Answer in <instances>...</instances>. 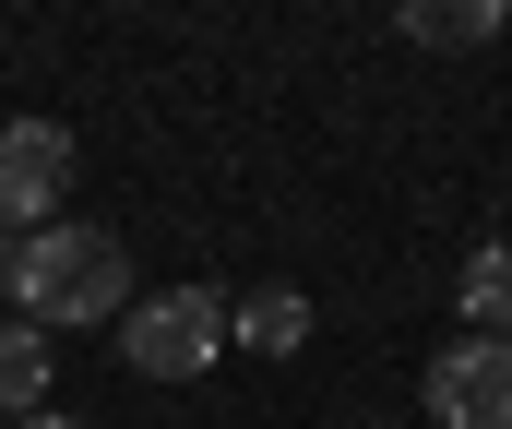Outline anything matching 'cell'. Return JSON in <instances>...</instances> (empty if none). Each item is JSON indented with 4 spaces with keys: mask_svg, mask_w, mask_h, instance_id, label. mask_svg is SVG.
<instances>
[{
    "mask_svg": "<svg viewBox=\"0 0 512 429\" xmlns=\"http://www.w3.org/2000/svg\"><path fill=\"white\" fill-rule=\"evenodd\" d=\"M405 36L417 48H489L501 36V0H405Z\"/></svg>",
    "mask_w": 512,
    "mask_h": 429,
    "instance_id": "ba28073f",
    "label": "cell"
},
{
    "mask_svg": "<svg viewBox=\"0 0 512 429\" xmlns=\"http://www.w3.org/2000/svg\"><path fill=\"white\" fill-rule=\"evenodd\" d=\"M227 346H251V358H298V346H310V298H298V286H251V298L227 310Z\"/></svg>",
    "mask_w": 512,
    "mask_h": 429,
    "instance_id": "5b68a950",
    "label": "cell"
},
{
    "mask_svg": "<svg viewBox=\"0 0 512 429\" xmlns=\"http://www.w3.org/2000/svg\"><path fill=\"white\" fill-rule=\"evenodd\" d=\"M120 358L143 382L215 370V358H227V298H215V286H155V298H131L120 310Z\"/></svg>",
    "mask_w": 512,
    "mask_h": 429,
    "instance_id": "7a4b0ae2",
    "label": "cell"
},
{
    "mask_svg": "<svg viewBox=\"0 0 512 429\" xmlns=\"http://www.w3.org/2000/svg\"><path fill=\"white\" fill-rule=\"evenodd\" d=\"M60 191H72V132L60 120H0V239L60 227Z\"/></svg>",
    "mask_w": 512,
    "mask_h": 429,
    "instance_id": "3957f363",
    "label": "cell"
},
{
    "mask_svg": "<svg viewBox=\"0 0 512 429\" xmlns=\"http://www.w3.org/2000/svg\"><path fill=\"white\" fill-rule=\"evenodd\" d=\"M0 298H24V322L36 334H72V322H120L131 310V251L108 227H36V239H12V286Z\"/></svg>",
    "mask_w": 512,
    "mask_h": 429,
    "instance_id": "6da1fadb",
    "label": "cell"
},
{
    "mask_svg": "<svg viewBox=\"0 0 512 429\" xmlns=\"http://www.w3.org/2000/svg\"><path fill=\"white\" fill-rule=\"evenodd\" d=\"M0 286H12V239H0Z\"/></svg>",
    "mask_w": 512,
    "mask_h": 429,
    "instance_id": "30bf717a",
    "label": "cell"
},
{
    "mask_svg": "<svg viewBox=\"0 0 512 429\" xmlns=\"http://www.w3.org/2000/svg\"><path fill=\"white\" fill-rule=\"evenodd\" d=\"M429 418L441 429H512V334H453L429 358Z\"/></svg>",
    "mask_w": 512,
    "mask_h": 429,
    "instance_id": "277c9868",
    "label": "cell"
},
{
    "mask_svg": "<svg viewBox=\"0 0 512 429\" xmlns=\"http://www.w3.org/2000/svg\"><path fill=\"white\" fill-rule=\"evenodd\" d=\"M48 370H60V346H36V322H12L0 334V418H48Z\"/></svg>",
    "mask_w": 512,
    "mask_h": 429,
    "instance_id": "8992f818",
    "label": "cell"
},
{
    "mask_svg": "<svg viewBox=\"0 0 512 429\" xmlns=\"http://www.w3.org/2000/svg\"><path fill=\"white\" fill-rule=\"evenodd\" d=\"M12 429H84V418H60V406H48V418H12Z\"/></svg>",
    "mask_w": 512,
    "mask_h": 429,
    "instance_id": "9c48e42d",
    "label": "cell"
},
{
    "mask_svg": "<svg viewBox=\"0 0 512 429\" xmlns=\"http://www.w3.org/2000/svg\"><path fill=\"white\" fill-rule=\"evenodd\" d=\"M465 334H512V239H489V251H465Z\"/></svg>",
    "mask_w": 512,
    "mask_h": 429,
    "instance_id": "52a82bcc",
    "label": "cell"
}]
</instances>
